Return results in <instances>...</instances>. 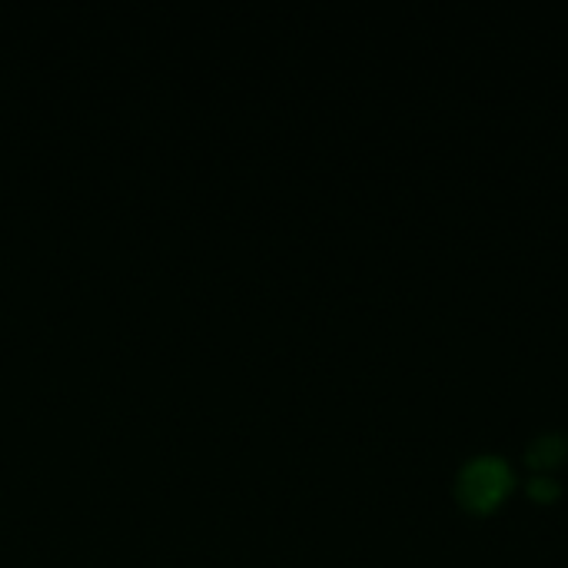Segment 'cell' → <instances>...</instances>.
I'll use <instances>...</instances> for the list:
<instances>
[{"label": "cell", "instance_id": "6da1fadb", "mask_svg": "<svg viewBox=\"0 0 568 568\" xmlns=\"http://www.w3.org/2000/svg\"><path fill=\"white\" fill-rule=\"evenodd\" d=\"M513 486V473L496 456H479L459 473V499L469 509H493Z\"/></svg>", "mask_w": 568, "mask_h": 568}, {"label": "cell", "instance_id": "7a4b0ae2", "mask_svg": "<svg viewBox=\"0 0 568 568\" xmlns=\"http://www.w3.org/2000/svg\"><path fill=\"white\" fill-rule=\"evenodd\" d=\"M566 456V439L562 436H539L532 446H529V463L536 466V469H549V466H556L559 459Z\"/></svg>", "mask_w": 568, "mask_h": 568}, {"label": "cell", "instance_id": "3957f363", "mask_svg": "<svg viewBox=\"0 0 568 568\" xmlns=\"http://www.w3.org/2000/svg\"><path fill=\"white\" fill-rule=\"evenodd\" d=\"M529 493H532L536 499H552V496L559 493V486H556V479H552V476L539 473V476H532V483H529Z\"/></svg>", "mask_w": 568, "mask_h": 568}]
</instances>
